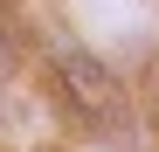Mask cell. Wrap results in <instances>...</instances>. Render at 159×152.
Listing matches in <instances>:
<instances>
[{
  "label": "cell",
  "instance_id": "obj_1",
  "mask_svg": "<svg viewBox=\"0 0 159 152\" xmlns=\"http://www.w3.org/2000/svg\"><path fill=\"white\" fill-rule=\"evenodd\" d=\"M48 69H56V90H62V104H69L76 118H90V124H118V118H125V90H118V76L104 69L90 48L56 42V48H48Z\"/></svg>",
  "mask_w": 159,
  "mask_h": 152
},
{
  "label": "cell",
  "instance_id": "obj_2",
  "mask_svg": "<svg viewBox=\"0 0 159 152\" xmlns=\"http://www.w3.org/2000/svg\"><path fill=\"white\" fill-rule=\"evenodd\" d=\"M14 83V42H7V28H0V90Z\"/></svg>",
  "mask_w": 159,
  "mask_h": 152
}]
</instances>
